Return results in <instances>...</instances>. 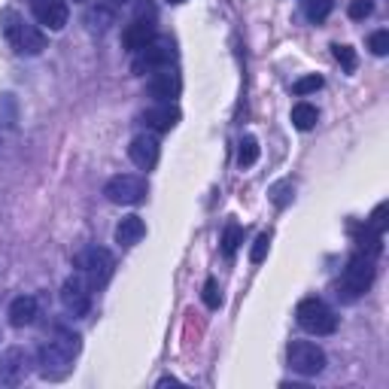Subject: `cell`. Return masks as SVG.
<instances>
[{
	"label": "cell",
	"instance_id": "6da1fadb",
	"mask_svg": "<svg viewBox=\"0 0 389 389\" xmlns=\"http://www.w3.org/2000/svg\"><path fill=\"white\" fill-rule=\"evenodd\" d=\"M79 350H83V338H79L76 331H58V335L46 341L37 353L40 377H46V380H64L73 368Z\"/></svg>",
	"mask_w": 389,
	"mask_h": 389
},
{
	"label": "cell",
	"instance_id": "7a4b0ae2",
	"mask_svg": "<svg viewBox=\"0 0 389 389\" xmlns=\"http://www.w3.org/2000/svg\"><path fill=\"white\" fill-rule=\"evenodd\" d=\"M0 33L16 49V55H31L33 58L46 49V33L37 25H31L19 9H0Z\"/></svg>",
	"mask_w": 389,
	"mask_h": 389
},
{
	"label": "cell",
	"instance_id": "3957f363",
	"mask_svg": "<svg viewBox=\"0 0 389 389\" xmlns=\"http://www.w3.org/2000/svg\"><path fill=\"white\" fill-rule=\"evenodd\" d=\"M374 261H377V259L365 256L362 249L347 261V268H344V274H341V280H338V299L344 301V304L359 301L362 295L371 289L374 274H377V265H374Z\"/></svg>",
	"mask_w": 389,
	"mask_h": 389
},
{
	"label": "cell",
	"instance_id": "277c9868",
	"mask_svg": "<svg viewBox=\"0 0 389 389\" xmlns=\"http://www.w3.org/2000/svg\"><path fill=\"white\" fill-rule=\"evenodd\" d=\"M73 268L79 271V277H83L91 289H104V286L113 280V271H116V259L107 247H98L91 244L85 249H79L73 256Z\"/></svg>",
	"mask_w": 389,
	"mask_h": 389
},
{
	"label": "cell",
	"instance_id": "5b68a950",
	"mask_svg": "<svg viewBox=\"0 0 389 389\" xmlns=\"http://www.w3.org/2000/svg\"><path fill=\"white\" fill-rule=\"evenodd\" d=\"M295 319H299V326L307 331V335H316V338L335 335V328H338V316L323 299L299 301V307H295Z\"/></svg>",
	"mask_w": 389,
	"mask_h": 389
},
{
	"label": "cell",
	"instance_id": "8992f818",
	"mask_svg": "<svg viewBox=\"0 0 389 389\" xmlns=\"http://www.w3.org/2000/svg\"><path fill=\"white\" fill-rule=\"evenodd\" d=\"M177 61V46H174V40L170 37H155L143 46L140 52H137V58H134V64H131V73H137V76H143V73H152V71H158V67H170Z\"/></svg>",
	"mask_w": 389,
	"mask_h": 389
},
{
	"label": "cell",
	"instance_id": "52a82bcc",
	"mask_svg": "<svg viewBox=\"0 0 389 389\" xmlns=\"http://www.w3.org/2000/svg\"><path fill=\"white\" fill-rule=\"evenodd\" d=\"M104 194H107L110 204L134 207V204H143V201H146L150 186H146V180L137 177V174H119V177H113L107 186H104Z\"/></svg>",
	"mask_w": 389,
	"mask_h": 389
},
{
	"label": "cell",
	"instance_id": "ba28073f",
	"mask_svg": "<svg viewBox=\"0 0 389 389\" xmlns=\"http://www.w3.org/2000/svg\"><path fill=\"white\" fill-rule=\"evenodd\" d=\"M286 359H289V368L301 377H316L326 371V353L311 341H292L286 347Z\"/></svg>",
	"mask_w": 389,
	"mask_h": 389
},
{
	"label": "cell",
	"instance_id": "9c48e42d",
	"mask_svg": "<svg viewBox=\"0 0 389 389\" xmlns=\"http://www.w3.org/2000/svg\"><path fill=\"white\" fill-rule=\"evenodd\" d=\"M61 304L73 319L88 316V311H91V286L79 277V274H73V277H67L61 283Z\"/></svg>",
	"mask_w": 389,
	"mask_h": 389
},
{
	"label": "cell",
	"instance_id": "30bf717a",
	"mask_svg": "<svg viewBox=\"0 0 389 389\" xmlns=\"http://www.w3.org/2000/svg\"><path fill=\"white\" fill-rule=\"evenodd\" d=\"M31 365H37L31 359L28 350L21 347H9L4 356H0V386H19L28 380Z\"/></svg>",
	"mask_w": 389,
	"mask_h": 389
},
{
	"label": "cell",
	"instance_id": "8fae6325",
	"mask_svg": "<svg viewBox=\"0 0 389 389\" xmlns=\"http://www.w3.org/2000/svg\"><path fill=\"white\" fill-rule=\"evenodd\" d=\"M180 88H182V79L177 71H170V67H158V71H152V76L146 79V95L155 98L158 104H170L174 98H180Z\"/></svg>",
	"mask_w": 389,
	"mask_h": 389
},
{
	"label": "cell",
	"instance_id": "7c38bea8",
	"mask_svg": "<svg viewBox=\"0 0 389 389\" xmlns=\"http://www.w3.org/2000/svg\"><path fill=\"white\" fill-rule=\"evenodd\" d=\"M31 13L43 28H49V31H64L67 19H71L67 0H31Z\"/></svg>",
	"mask_w": 389,
	"mask_h": 389
},
{
	"label": "cell",
	"instance_id": "4fadbf2b",
	"mask_svg": "<svg viewBox=\"0 0 389 389\" xmlns=\"http://www.w3.org/2000/svg\"><path fill=\"white\" fill-rule=\"evenodd\" d=\"M158 155H162V143L155 134H137L128 146V158L140 170H152L158 165Z\"/></svg>",
	"mask_w": 389,
	"mask_h": 389
},
{
	"label": "cell",
	"instance_id": "5bb4252c",
	"mask_svg": "<svg viewBox=\"0 0 389 389\" xmlns=\"http://www.w3.org/2000/svg\"><path fill=\"white\" fill-rule=\"evenodd\" d=\"M140 122L146 125L150 131H158V134H167L170 128H177L180 122V110L174 104H155L150 110L140 113Z\"/></svg>",
	"mask_w": 389,
	"mask_h": 389
},
{
	"label": "cell",
	"instance_id": "9a60e30c",
	"mask_svg": "<svg viewBox=\"0 0 389 389\" xmlns=\"http://www.w3.org/2000/svg\"><path fill=\"white\" fill-rule=\"evenodd\" d=\"M155 37V21H146V19H131V25L122 31V46L128 52H140L146 43Z\"/></svg>",
	"mask_w": 389,
	"mask_h": 389
},
{
	"label": "cell",
	"instance_id": "2e32d148",
	"mask_svg": "<svg viewBox=\"0 0 389 389\" xmlns=\"http://www.w3.org/2000/svg\"><path fill=\"white\" fill-rule=\"evenodd\" d=\"M37 311L40 307H37V299H33V295H19V299H13V304H9V323L16 328H25L37 319Z\"/></svg>",
	"mask_w": 389,
	"mask_h": 389
},
{
	"label": "cell",
	"instance_id": "e0dca14e",
	"mask_svg": "<svg viewBox=\"0 0 389 389\" xmlns=\"http://www.w3.org/2000/svg\"><path fill=\"white\" fill-rule=\"evenodd\" d=\"M143 237H146V222L140 216L131 213L116 225V244H122V247H137Z\"/></svg>",
	"mask_w": 389,
	"mask_h": 389
},
{
	"label": "cell",
	"instance_id": "ac0fdd59",
	"mask_svg": "<svg viewBox=\"0 0 389 389\" xmlns=\"http://www.w3.org/2000/svg\"><path fill=\"white\" fill-rule=\"evenodd\" d=\"M85 25H88L91 33H107L113 25H116V13H113V6L98 4V6H91V9H88Z\"/></svg>",
	"mask_w": 389,
	"mask_h": 389
},
{
	"label": "cell",
	"instance_id": "d6986e66",
	"mask_svg": "<svg viewBox=\"0 0 389 389\" xmlns=\"http://www.w3.org/2000/svg\"><path fill=\"white\" fill-rule=\"evenodd\" d=\"M356 244H359V249L365 256H371V259H377L383 253V234H377L374 228H368V225H362L359 232H356Z\"/></svg>",
	"mask_w": 389,
	"mask_h": 389
},
{
	"label": "cell",
	"instance_id": "ffe728a7",
	"mask_svg": "<svg viewBox=\"0 0 389 389\" xmlns=\"http://www.w3.org/2000/svg\"><path fill=\"white\" fill-rule=\"evenodd\" d=\"M316 119H319V113H316L313 104H307V100H301V104L292 107V125L299 131H311L313 125H316Z\"/></svg>",
	"mask_w": 389,
	"mask_h": 389
},
{
	"label": "cell",
	"instance_id": "44dd1931",
	"mask_svg": "<svg viewBox=\"0 0 389 389\" xmlns=\"http://www.w3.org/2000/svg\"><path fill=\"white\" fill-rule=\"evenodd\" d=\"M259 162V140L253 134H247L244 140H240V146H237V165L240 167H253Z\"/></svg>",
	"mask_w": 389,
	"mask_h": 389
},
{
	"label": "cell",
	"instance_id": "7402d4cb",
	"mask_svg": "<svg viewBox=\"0 0 389 389\" xmlns=\"http://www.w3.org/2000/svg\"><path fill=\"white\" fill-rule=\"evenodd\" d=\"M240 244H244V228H240L237 222H228L225 225V234H222V253H225V259H232L237 249H240Z\"/></svg>",
	"mask_w": 389,
	"mask_h": 389
},
{
	"label": "cell",
	"instance_id": "603a6c76",
	"mask_svg": "<svg viewBox=\"0 0 389 389\" xmlns=\"http://www.w3.org/2000/svg\"><path fill=\"white\" fill-rule=\"evenodd\" d=\"M331 9H335V0H304V13L311 21H326L331 16Z\"/></svg>",
	"mask_w": 389,
	"mask_h": 389
},
{
	"label": "cell",
	"instance_id": "cb8c5ba5",
	"mask_svg": "<svg viewBox=\"0 0 389 389\" xmlns=\"http://www.w3.org/2000/svg\"><path fill=\"white\" fill-rule=\"evenodd\" d=\"M323 83L326 79L319 76V73H311V76H301V79H295L292 83V95H299V98H304V95H311V91H319L323 88Z\"/></svg>",
	"mask_w": 389,
	"mask_h": 389
},
{
	"label": "cell",
	"instance_id": "d4e9b609",
	"mask_svg": "<svg viewBox=\"0 0 389 389\" xmlns=\"http://www.w3.org/2000/svg\"><path fill=\"white\" fill-rule=\"evenodd\" d=\"M331 52H335V58L341 61V67H344L347 73H353V71H356L359 58H356V52H353L350 46H344V43H335V46H331Z\"/></svg>",
	"mask_w": 389,
	"mask_h": 389
},
{
	"label": "cell",
	"instance_id": "484cf974",
	"mask_svg": "<svg viewBox=\"0 0 389 389\" xmlns=\"http://www.w3.org/2000/svg\"><path fill=\"white\" fill-rule=\"evenodd\" d=\"M268 249H271V234L261 232V234L256 237L253 249H249V261H253V265H261V261H265V256H268Z\"/></svg>",
	"mask_w": 389,
	"mask_h": 389
},
{
	"label": "cell",
	"instance_id": "4316f807",
	"mask_svg": "<svg viewBox=\"0 0 389 389\" xmlns=\"http://www.w3.org/2000/svg\"><path fill=\"white\" fill-rule=\"evenodd\" d=\"M386 210H389V204H386V201H380V204H377V207H374L371 219L365 222V225H368V228H374L377 234H386V225H389V219H386Z\"/></svg>",
	"mask_w": 389,
	"mask_h": 389
},
{
	"label": "cell",
	"instance_id": "83f0119b",
	"mask_svg": "<svg viewBox=\"0 0 389 389\" xmlns=\"http://www.w3.org/2000/svg\"><path fill=\"white\" fill-rule=\"evenodd\" d=\"M204 304H207L210 311H216V307L222 304V292H219V283H216V277H207V283H204Z\"/></svg>",
	"mask_w": 389,
	"mask_h": 389
},
{
	"label": "cell",
	"instance_id": "f1b7e54d",
	"mask_svg": "<svg viewBox=\"0 0 389 389\" xmlns=\"http://www.w3.org/2000/svg\"><path fill=\"white\" fill-rule=\"evenodd\" d=\"M368 49L377 55V58L389 55V31H374L371 37H368Z\"/></svg>",
	"mask_w": 389,
	"mask_h": 389
},
{
	"label": "cell",
	"instance_id": "f546056e",
	"mask_svg": "<svg viewBox=\"0 0 389 389\" xmlns=\"http://www.w3.org/2000/svg\"><path fill=\"white\" fill-rule=\"evenodd\" d=\"M350 19L353 21H365L371 13H374V0H350Z\"/></svg>",
	"mask_w": 389,
	"mask_h": 389
},
{
	"label": "cell",
	"instance_id": "4dcf8cb0",
	"mask_svg": "<svg viewBox=\"0 0 389 389\" xmlns=\"http://www.w3.org/2000/svg\"><path fill=\"white\" fill-rule=\"evenodd\" d=\"M271 198H274V204H277V207H286V204L292 201V182H289V180L277 182V186L271 189Z\"/></svg>",
	"mask_w": 389,
	"mask_h": 389
},
{
	"label": "cell",
	"instance_id": "1f68e13d",
	"mask_svg": "<svg viewBox=\"0 0 389 389\" xmlns=\"http://www.w3.org/2000/svg\"><path fill=\"white\" fill-rule=\"evenodd\" d=\"M134 19L155 21L158 19V6L152 4V0H137V4H134Z\"/></svg>",
	"mask_w": 389,
	"mask_h": 389
},
{
	"label": "cell",
	"instance_id": "d6a6232c",
	"mask_svg": "<svg viewBox=\"0 0 389 389\" xmlns=\"http://www.w3.org/2000/svg\"><path fill=\"white\" fill-rule=\"evenodd\" d=\"M158 386H180V380H177V377H162Z\"/></svg>",
	"mask_w": 389,
	"mask_h": 389
},
{
	"label": "cell",
	"instance_id": "836d02e7",
	"mask_svg": "<svg viewBox=\"0 0 389 389\" xmlns=\"http://www.w3.org/2000/svg\"><path fill=\"white\" fill-rule=\"evenodd\" d=\"M113 6H122V4H131V0H110Z\"/></svg>",
	"mask_w": 389,
	"mask_h": 389
},
{
	"label": "cell",
	"instance_id": "e575fe53",
	"mask_svg": "<svg viewBox=\"0 0 389 389\" xmlns=\"http://www.w3.org/2000/svg\"><path fill=\"white\" fill-rule=\"evenodd\" d=\"M167 4H174V6H180V4H186V0H167Z\"/></svg>",
	"mask_w": 389,
	"mask_h": 389
},
{
	"label": "cell",
	"instance_id": "d590c367",
	"mask_svg": "<svg viewBox=\"0 0 389 389\" xmlns=\"http://www.w3.org/2000/svg\"><path fill=\"white\" fill-rule=\"evenodd\" d=\"M73 4H85V0H73Z\"/></svg>",
	"mask_w": 389,
	"mask_h": 389
}]
</instances>
